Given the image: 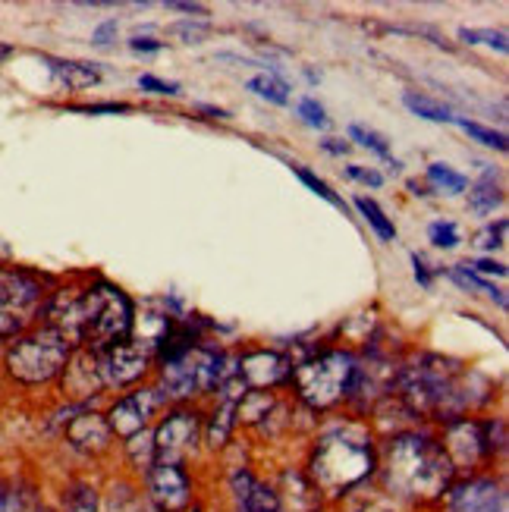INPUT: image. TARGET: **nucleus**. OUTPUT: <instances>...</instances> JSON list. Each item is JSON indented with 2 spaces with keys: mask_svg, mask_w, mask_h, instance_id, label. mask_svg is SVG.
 Returning <instances> with one entry per match:
<instances>
[{
  "mask_svg": "<svg viewBox=\"0 0 509 512\" xmlns=\"http://www.w3.org/2000/svg\"><path fill=\"white\" fill-rule=\"evenodd\" d=\"M167 10L186 13V19H208V7H202V4H183V0H170Z\"/></svg>",
  "mask_w": 509,
  "mask_h": 512,
  "instance_id": "nucleus-42",
  "label": "nucleus"
},
{
  "mask_svg": "<svg viewBox=\"0 0 509 512\" xmlns=\"http://www.w3.org/2000/svg\"><path fill=\"white\" fill-rule=\"evenodd\" d=\"M117 35H120V22L117 19H104L101 26H95V32H92V44H95V48H107V44L117 41Z\"/></svg>",
  "mask_w": 509,
  "mask_h": 512,
  "instance_id": "nucleus-39",
  "label": "nucleus"
},
{
  "mask_svg": "<svg viewBox=\"0 0 509 512\" xmlns=\"http://www.w3.org/2000/svg\"><path fill=\"white\" fill-rule=\"evenodd\" d=\"M92 362L101 393H126L132 387L148 384L154 377V352L136 337L104 355H92Z\"/></svg>",
  "mask_w": 509,
  "mask_h": 512,
  "instance_id": "nucleus-11",
  "label": "nucleus"
},
{
  "mask_svg": "<svg viewBox=\"0 0 509 512\" xmlns=\"http://www.w3.org/2000/svg\"><path fill=\"white\" fill-rule=\"evenodd\" d=\"M41 63L48 66L51 76L70 88V92H85V88H95L104 79L101 63L92 60H73V57H54V54H41Z\"/></svg>",
  "mask_w": 509,
  "mask_h": 512,
  "instance_id": "nucleus-18",
  "label": "nucleus"
},
{
  "mask_svg": "<svg viewBox=\"0 0 509 512\" xmlns=\"http://www.w3.org/2000/svg\"><path fill=\"white\" fill-rule=\"evenodd\" d=\"M456 126L462 129V132H469V136L478 142V145H484V148H494V151H506L509 145H506V136L500 129H494V126H484V123H478V120H469V117H456Z\"/></svg>",
  "mask_w": 509,
  "mask_h": 512,
  "instance_id": "nucleus-30",
  "label": "nucleus"
},
{
  "mask_svg": "<svg viewBox=\"0 0 509 512\" xmlns=\"http://www.w3.org/2000/svg\"><path fill=\"white\" fill-rule=\"evenodd\" d=\"M440 428V447L450 456L456 475H478L506 450V421L500 415H466Z\"/></svg>",
  "mask_w": 509,
  "mask_h": 512,
  "instance_id": "nucleus-9",
  "label": "nucleus"
},
{
  "mask_svg": "<svg viewBox=\"0 0 509 512\" xmlns=\"http://www.w3.org/2000/svg\"><path fill=\"white\" fill-rule=\"evenodd\" d=\"M459 41L466 44H481V48H491L506 54L509 51V38L503 29H459Z\"/></svg>",
  "mask_w": 509,
  "mask_h": 512,
  "instance_id": "nucleus-32",
  "label": "nucleus"
},
{
  "mask_svg": "<svg viewBox=\"0 0 509 512\" xmlns=\"http://www.w3.org/2000/svg\"><path fill=\"white\" fill-rule=\"evenodd\" d=\"M63 437L73 450H79L85 456H101L110 450V443H114V434L107 428V418L92 409H76V415L63 425Z\"/></svg>",
  "mask_w": 509,
  "mask_h": 512,
  "instance_id": "nucleus-17",
  "label": "nucleus"
},
{
  "mask_svg": "<svg viewBox=\"0 0 509 512\" xmlns=\"http://www.w3.org/2000/svg\"><path fill=\"white\" fill-rule=\"evenodd\" d=\"M145 491L154 512H189L195 506V484L186 465L154 462L145 475Z\"/></svg>",
  "mask_w": 509,
  "mask_h": 512,
  "instance_id": "nucleus-15",
  "label": "nucleus"
},
{
  "mask_svg": "<svg viewBox=\"0 0 509 512\" xmlns=\"http://www.w3.org/2000/svg\"><path fill=\"white\" fill-rule=\"evenodd\" d=\"M346 176H349V180L362 183V186H371V189H381V186H384V173H378V170H374V167L349 164V167H346Z\"/></svg>",
  "mask_w": 509,
  "mask_h": 512,
  "instance_id": "nucleus-37",
  "label": "nucleus"
},
{
  "mask_svg": "<svg viewBox=\"0 0 509 512\" xmlns=\"http://www.w3.org/2000/svg\"><path fill=\"white\" fill-rule=\"evenodd\" d=\"M403 104L409 114L415 117H422V120H431V123H456V114L444 104V101H437L425 92H403Z\"/></svg>",
  "mask_w": 509,
  "mask_h": 512,
  "instance_id": "nucleus-21",
  "label": "nucleus"
},
{
  "mask_svg": "<svg viewBox=\"0 0 509 512\" xmlns=\"http://www.w3.org/2000/svg\"><path fill=\"white\" fill-rule=\"evenodd\" d=\"M202 428L205 412L198 406H167L158 425L151 428L154 462L164 465H186L202 450Z\"/></svg>",
  "mask_w": 509,
  "mask_h": 512,
  "instance_id": "nucleus-10",
  "label": "nucleus"
},
{
  "mask_svg": "<svg viewBox=\"0 0 509 512\" xmlns=\"http://www.w3.org/2000/svg\"><path fill=\"white\" fill-rule=\"evenodd\" d=\"M73 355L76 346L70 343L66 333H60L51 324H38L7 343L0 365H4V374L16 387L38 390V387L60 384Z\"/></svg>",
  "mask_w": 509,
  "mask_h": 512,
  "instance_id": "nucleus-6",
  "label": "nucleus"
},
{
  "mask_svg": "<svg viewBox=\"0 0 509 512\" xmlns=\"http://www.w3.org/2000/svg\"><path fill=\"white\" fill-rule=\"evenodd\" d=\"M305 79L315 85V82H318V73H315V70H305Z\"/></svg>",
  "mask_w": 509,
  "mask_h": 512,
  "instance_id": "nucleus-46",
  "label": "nucleus"
},
{
  "mask_svg": "<svg viewBox=\"0 0 509 512\" xmlns=\"http://www.w3.org/2000/svg\"><path fill=\"white\" fill-rule=\"evenodd\" d=\"M164 409H167L164 393L154 384H142V387H132L126 393H120L114 403H110V409L104 412V418H107V428L114 434V440L126 443L136 434L148 431L151 421Z\"/></svg>",
  "mask_w": 509,
  "mask_h": 512,
  "instance_id": "nucleus-12",
  "label": "nucleus"
},
{
  "mask_svg": "<svg viewBox=\"0 0 509 512\" xmlns=\"http://www.w3.org/2000/svg\"><path fill=\"white\" fill-rule=\"evenodd\" d=\"M70 110H76V114H126V110H132V104L126 101H104V104H70Z\"/></svg>",
  "mask_w": 509,
  "mask_h": 512,
  "instance_id": "nucleus-38",
  "label": "nucleus"
},
{
  "mask_svg": "<svg viewBox=\"0 0 509 512\" xmlns=\"http://www.w3.org/2000/svg\"><path fill=\"white\" fill-rule=\"evenodd\" d=\"M139 88H142V92H148V95H161V98H176V95L183 92L180 82H167V79L154 76V73H142L139 76Z\"/></svg>",
  "mask_w": 509,
  "mask_h": 512,
  "instance_id": "nucleus-35",
  "label": "nucleus"
},
{
  "mask_svg": "<svg viewBox=\"0 0 509 512\" xmlns=\"http://www.w3.org/2000/svg\"><path fill=\"white\" fill-rule=\"evenodd\" d=\"M63 512H101L98 487L88 481H73L63 497Z\"/></svg>",
  "mask_w": 509,
  "mask_h": 512,
  "instance_id": "nucleus-26",
  "label": "nucleus"
},
{
  "mask_svg": "<svg viewBox=\"0 0 509 512\" xmlns=\"http://www.w3.org/2000/svg\"><path fill=\"white\" fill-rule=\"evenodd\" d=\"M321 148H324L327 154H334V158H343V154H346L352 145H349V142H343V139H324V142H321Z\"/></svg>",
  "mask_w": 509,
  "mask_h": 512,
  "instance_id": "nucleus-43",
  "label": "nucleus"
},
{
  "mask_svg": "<svg viewBox=\"0 0 509 512\" xmlns=\"http://www.w3.org/2000/svg\"><path fill=\"white\" fill-rule=\"evenodd\" d=\"M349 142H356V145L368 148L371 154H378L381 161H390V158H393L387 136H381V132H378V129H371V126L352 123V126H349Z\"/></svg>",
  "mask_w": 509,
  "mask_h": 512,
  "instance_id": "nucleus-29",
  "label": "nucleus"
},
{
  "mask_svg": "<svg viewBox=\"0 0 509 512\" xmlns=\"http://www.w3.org/2000/svg\"><path fill=\"white\" fill-rule=\"evenodd\" d=\"M428 242L434 249H456L462 242L456 220H447V217L431 220V224H428Z\"/></svg>",
  "mask_w": 509,
  "mask_h": 512,
  "instance_id": "nucleus-33",
  "label": "nucleus"
},
{
  "mask_svg": "<svg viewBox=\"0 0 509 512\" xmlns=\"http://www.w3.org/2000/svg\"><path fill=\"white\" fill-rule=\"evenodd\" d=\"M384 494L396 503L431 506L447 494V487L459 478L450 456L440 447V437L409 428L384 440L378 447V475Z\"/></svg>",
  "mask_w": 509,
  "mask_h": 512,
  "instance_id": "nucleus-3",
  "label": "nucleus"
},
{
  "mask_svg": "<svg viewBox=\"0 0 509 512\" xmlns=\"http://www.w3.org/2000/svg\"><path fill=\"white\" fill-rule=\"evenodd\" d=\"M57 277L29 264L0 261V343L22 337L44 321Z\"/></svg>",
  "mask_w": 509,
  "mask_h": 512,
  "instance_id": "nucleus-7",
  "label": "nucleus"
},
{
  "mask_svg": "<svg viewBox=\"0 0 509 512\" xmlns=\"http://www.w3.org/2000/svg\"><path fill=\"white\" fill-rule=\"evenodd\" d=\"M0 512H44L35 484L19 475H0Z\"/></svg>",
  "mask_w": 509,
  "mask_h": 512,
  "instance_id": "nucleus-19",
  "label": "nucleus"
},
{
  "mask_svg": "<svg viewBox=\"0 0 509 512\" xmlns=\"http://www.w3.org/2000/svg\"><path fill=\"white\" fill-rule=\"evenodd\" d=\"M290 170L299 176V183L302 186H308V192H315L318 198H324L327 205H334V208H340V211H346V202H343V195H337L334 192V186L330 183H324L321 176L315 173V170H308L305 164H290Z\"/></svg>",
  "mask_w": 509,
  "mask_h": 512,
  "instance_id": "nucleus-27",
  "label": "nucleus"
},
{
  "mask_svg": "<svg viewBox=\"0 0 509 512\" xmlns=\"http://www.w3.org/2000/svg\"><path fill=\"white\" fill-rule=\"evenodd\" d=\"M447 277L459 286V289H469V293H481V296H488L491 302H497V308L500 311H506V293L500 286H494L491 280H481V277H475L472 271H466L462 264H453V267H447Z\"/></svg>",
  "mask_w": 509,
  "mask_h": 512,
  "instance_id": "nucleus-23",
  "label": "nucleus"
},
{
  "mask_svg": "<svg viewBox=\"0 0 509 512\" xmlns=\"http://www.w3.org/2000/svg\"><path fill=\"white\" fill-rule=\"evenodd\" d=\"M462 267H466V271H472L475 277H481V280H488V277L503 280L506 277V264L503 261H494V258H475V261H466Z\"/></svg>",
  "mask_w": 509,
  "mask_h": 512,
  "instance_id": "nucleus-36",
  "label": "nucleus"
},
{
  "mask_svg": "<svg viewBox=\"0 0 509 512\" xmlns=\"http://www.w3.org/2000/svg\"><path fill=\"white\" fill-rule=\"evenodd\" d=\"M10 57H13V44L0 41V63H4V60H10Z\"/></svg>",
  "mask_w": 509,
  "mask_h": 512,
  "instance_id": "nucleus-45",
  "label": "nucleus"
},
{
  "mask_svg": "<svg viewBox=\"0 0 509 512\" xmlns=\"http://www.w3.org/2000/svg\"><path fill=\"white\" fill-rule=\"evenodd\" d=\"M296 117L305 123V126H312V129H327L330 126V117H327V110H324V104L318 101V98H302L299 104H296Z\"/></svg>",
  "mask_w": 509,
  "mask_h": 512,
  "instance_id": "nucleus-34",
  "label": "nucleus"
},
{
  "mask_svg": "<svg viewBox=\"0 0 509 512\" xmlns=\"http://www.w3.org/2000/svg\"><path fill=\"white\" fill-rule=\"evenodd\" d=\"M227 371L230 352L214 340H202L192 352L154 368L151 384L164 393L167 406H195L202 396H214Z\"/></svg>",
  "mask_w": 509,
  "mask_h": 512,
  "instance_id": "nucleus-8",
  "label": "nucleus"
},
{
  "mask_svg": "<svg viewBox=\"0 0 509 512\" xmlns=\"http://www.w3.org/2000/svg\"><path fill=\"white\" fill-rule=\"evenodd\" d=\"M167 35L183 44H202L214 35V26L208 19H180V22H170Z\"/></svg>",
  "mask_w": 509,
  "mask_h": 512,
  "instance_id": "nucleus-28",
  "label": "nucleus"
},
{
  "mask_svg": "<svg viewBox=\"0 0 509 512\" xmlns=\"http://www.w3.org/2000/svg\"><path fill=\"white\" fill-rule=\"evenodd\" d=\"M412 274H415V283L422 286V289H431L434 286V271H431V264H428L425 255L412 252Z\"/></svg>",
  "mask_w": 509,
  "mask_h": 512,
  "instance_id": "nucleus-41",
  "label": "nucleus"
},
{
  "mask_svg": "<svg viewBox=\"0 0 509 512\" xmlns=\"http://www.w3.org/2000/svg\"><path fill=\"white\" fill-rule=\"evenodd\" d=\"M296 359L290 352L268 349V346H249L233 355V368L246 390H283L290 387Z\"/></svg>",
  "mask_w": 509,
  "mask_h": 512,
  "instance_id": "nucleus-13",
  "label": "nucleus"
},
{
  "mask_svg": "<svg viewBox=\"0 0 509 512\" xmlns=\"http://www.w3.org/2000/svg\"><path fill=\"white\" fill-rule=\"evenodd\" d=\"M409 192H412V195H422V198H425V195H431V192H428V186H425V183H418V180H409Z\"/></svg>",
  "mask_w": 509,
  "mask_h": 512,
  "instance_id": "nucleus-44",
  "label": "nucleus"
},
{
  "mask_svg": "<svg viewBox=\"0 0 509 512\" xmlns=\"http://www.w3.org/2000/svg\"><path fill=\"white\" fill-rule=\"evenodd\" d=\"M359 371V352L349 346L315 349L293 365L290 390L308 412H334L349 403L352 384Z\"/></svg>",
  "mask_w": 509,
  "mask_h": 512,
  "instance_id": "nucleus-5",
  "label": "nucleus"
},
{
  "mask_svg": "<svg viewBox=\"0 0 509 512\" xmlns=\"http://www.w3.org/2000/svg\"><path fill=\"white\" fill-rule=\"evenodd\" d=\"M126 44H129V51H132V54H161V51L167 48L164 41L151 38V35H132Z\"/></svg>",
  "mask_w": 509,
  "mask_h": 512,
  "instance_id": "nucleus-40",
  "label": "nucleus"
},
{
  "mask_svg": "<svg viewBox=\"0 0 509 512\" xmlns=\"http://www.w3.org/2000/svg\"><path fill=\"white\" fill-rule=\"evenodd\" d=\"M246 88H249L252 95H258L261 101L274 104V107H286V104H290V98H293V88H290V82H286L283 76L261 73V76H252L246 82Z\"/></svg>",
  "mask_w": 509,
  "mask_h": 512,
  "instance_id": "nucleus-24",
  "label": "nucleus"
},
{
  "mask_svg": "<svg viewBox=\"0 0 509 512\" xmlns=\"http://www.w3.org/2000/svg\"><path fill=\"white\" fill-rule=\"evenodd\" d=\"M308 484L321 500H346L378 475V443L365 421L340 418L327 425L308 450Z\"/></svg>",
  "mask_w": 509,
  "mask_h": 512,
  "instance_id": "nucleus-4",
  "label": "nucleus"
},
{
  "mask_svg": "<svg viewBox=\"0 0 509 512\" xmlns=\"http://www.w3.org/2000/svg\"><path fill=\"white\" fill-rule=\"evenodd\" d=\"M88 355H104L136 337L139 308L123 286L101 274L57 277L44 321Z\"/></svg>",
  "mask_w": 509,
  "mask_h": 512,
  "instance_id": "nucleus-1",
  "label": "nucleus"
},
{
  "mask_svg": "<svg viewBox=\"0 0 509 512\" xmlns=\"http://www.w3.org/2000/svg\"><path fill=\"white\" fill-rule=\"evenodd\" d=\"M494 384L484 374L472 371L466 362L437 352H415L409 362L396 365L393 393L403 409L418 421H447L475 415L491 403Z\"/></svg>",
  "mask_w": 509,
  "mask_h": 512,
  "instance_id": "nucleus-2",
  "label": "nucleus"
},
{
  "mask_svg": "<svg viewBox=\"0 0 509 512\" xmlns=\"http://www.w3.org/2000/svg\"><path fill=\"white\" fill-rule=\"evenodd\" d=\"M352 205H356V211L365 217V224L374 230V236H378L381 242H396V224H393V217H387V211L378 202H374V198L356 195V198H352Z\"/></svg>",
  "mask_w": 509,
  "mask_h": 512,
  "instance_id": "nucleus-22",
  "label": "nucleus"
},
{
  "mask_svg": "<svg viewBox=\"0 0 509 512\" xmlns=\"http://www.w3.org/2000/svg\"><path fill=\"white\" fill-rule=\"evenodd\" d=\"M506 217H500V220H491V224H484L478 233H475V246L484 252V255H494V252H500L503 246H506Z\"/></svg>",
  "mask_w": 509,
  "mask_h": 512,
  "instance_id": "nucleus-31",
  "label": "nucleus"
},
{
  "mask_svg": "<svg viewBox=\"0 0 509 512\" xmlns=\"http://www.w3.org/2000/svg\"><path fill=\"white\" fill-rule=\"evenodd\" d=\"M437 506L440 512H506V487L488 472L462 475L447 487Z\"/></svg>",
  "mask_w": 509,
  "mask_h": 512,
  "instance_id": "nucleus-14",
  "label": "nucleus"
},
{
  "mask_svg": "<svg viewBox=\"0 0 509 512\" xmlns=\"http://www.w3.org/2000/svg\"><path fill=\"white\" fill-rule=\"evenodd\" d=\"M503 202H506L503 183L497 180L494 167L481 164V176H478L475 183H469V211L484 217V214H494Z\"/></svg>",
  "mask_w": 509,
  "mask_h": 512,
  "instance_id": "nucleus-20",
  "label": "nucleus"
},
{
  "mask_svg": "<svg viewBox=\"0 0 509 512\" xmlns=\"http://www.w3.org/2000/svg\"><path fill=\"white\" fill-rule=\"evenodd\" d=\"M425 180L434 192H444V195H462L469 189V176H462L459 170H453L444 161H434L425 170Z\"/></svg>",
  "mask_w": 509,
  "mask_h": 512,
  "instance_id": "nucleus-25",
  "label": "nucleus"
},
{
  "mask_svg": "<svg viewBox=\"0 0 509 512\" xmlns=\"http://www.w3.org/2000/svg\"><path fill=\"white\" fill-rule=\"evenodd\" d=\"M227 481H230V497L236 503V512H286L277 487L261 481L249 465H236Z\"/></svg>",
  "mask_w": 509,
  "mask_h": 512,
  "instance_id": "nucleus-16",
  "label": "nucleus"
}]
</instances>
